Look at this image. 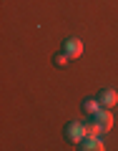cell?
<instances>
[{"label":"cell","instance_id":"6da1fadb","mask_svg":"<svg viewBox=\"0 0 118 151\" xmlns=\"http://www.w3.org/2000/svg\"><path fill=\"white\" fill-rule=\"evenodd\" d=\"M65 136H68L70 144H81L83 136H86V129H83V124H78V121H70V124L65 126Z\"/></svg>","mask_w":118,"mask_h":151},{"label":"cell","instance_id":"7a4b0ae2","mask_svg":"<svg viewBox=\"0 0 118 151\" xmlns=\"http://www.w3.org/2000/svg\"><path fill=\"white\" fill-rule=\"evenodd\" d=\"M63 53H68L70 58H81V53H83V40L81 38H68L63 43Z\"/></svg>","mask_w":118,"mask_h":151},{"label":"cell","instance_id":"3957f363","mask_svg":"<svg viewBox=\"0 0 118 151\" xmlns=\"http://www.w3.org/2000/svg\"><path fill=\"white\" fill-rule=\"evenodd\" d=\"M93 121H96L103 131H111V126H113V113H111V108H101V111L93 116Z\"/></svg>","mask_w":118,"mask_h":151},{"label":"cell","instance_id":"277c9868","mask_svg":"<svg viewBox=\"0 0 118 151\" xmlns=\"http://www.w3.org/2000/svg\"><path fill=\"white\" fill-rule=\"evenodd\" d=\"M98 101H101L103 108H113L118 103V93L113 91V88H103V91L98 93Z\"/></svg>","mask_w":118,"mask_h":151},{"label":"cell","instance_id":"5b68a950","mask_svg":"<svg viewBox=\"0 0 118 151\" xmlns=\"http://www.w3.org/2000/svg\"><path fill=\"white\" fill-rule=\"evenodd\" d=\"M78 146H81L83 151H103V149H106L103 141H101V136H96V139H83Z\"/></svg>","mask_w":118,"mask_h":151},{"label":"cell","instance_id":"8992f818","mask_svg":"<svg viewBox=\"0 0 118 151\" xmlns=\"http://www.w3.org/2000/svg\"><path fill=\"white\" fill-rule=\"evenodd\" d=\"M101 101H98V98H86V101H83V111L88 113V116H96L98 111H101Z\"/></svg>","mask_w":118,"mask_h":151},{"label":"cell","instance_id":"52a82bcc","mask_svg":"<svg viewBox=\"0 0 118 151\" xmlns=\"http://www.w3.org/2000/svg\"><path fill=\"white\" fill-rule=\"evenodd\" d=\"M83 129H86V136H83V139H96V136L103 134V129L96 124V121H93V124H83Z\"/></svg>","mask_w":118,"mask_h":151},{"label":"cell","instance_id":"ba28073f","mask_svg":"<svg viewBox=\"0 0 118 151\" xmlns=\"http://www.w3.org/2000/svg\"><path fill=\"white\" fill-rule=\"evenodd\" d=\"M68 60H70V55H68V53H58V55L53 58V63L58 65V68H68Z\"/></svg>","mask_w":118,"mask_h":151}]
</instances>
